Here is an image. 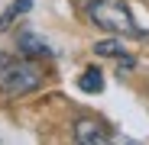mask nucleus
<instances>
[{
	"label": "nucleus",
	"instance_id": "1",
	"mask_svg": "<svg viewBox=\"0 0 149 145\" xmlns=\"http://www.w3.org/2000/svg\"><path fill=\"white\" fill-rule=\"evenodd\" d=\"M88 16L110 36H139L127 0H88Z\"/></svg>",
	"mask_w": 149,
	"mask_h": 145
},
{
	"label": "nucleus",
	"instance_id": "2",
	"mask_svg": "<svg viewBox=\"0 0 149 145\" xmlns=\"http://www.w3.org/2000/svg\"><path fill=\"white\" fill-rule=\"evenodd\" d=\"M42 84V71L33 61H19L10 55H0V90L7 97H23Z\"/></svg>",
	"mask_w": 149,
	"mask_h": 145
},
{
	"label": "nucleus",
	"instance_id": "3",
	"mask_svg": "<svg viewBox=\"0 0 149 145\" xmlns=\"http://www.w3.org/2000/svg\"><path fill=\"white\" fill-rule=\"evenodd\" d=\"M74 139L81 145H104V142H110V132L97 119H78L74 123Z\"/></svg>",
	"mask_w": 149,
	"mask_h": 145
},
{
	"label": "nucleus",
	"instance_id": "4",
	"mask_svg": "<svg viewBox=\"0 0 149 145\" xmlns=\"http://www.w3.org/2000/svg\"><path fill=\"white\" fill-rule=\"evenodd\" d=\"M19 52L23 55H39V58H49V55H55V48L49 45L42 36H36V32H19Z\"/></svg>",
	"mask_w": 149,
	"mask_h": 145
},
{
	"label": "nucleus",
	"instance_id": "5",
	"mask_svg": "<svg viewBox=\"0 0 149 145\" xmlns=\"http://www.w3.org/2000/svg\"><path fill=\"white\" fill-rule=\"evenodd\" d=\"M29 10H33V0H13V3L0 13V32H7L13 26V19H19L23 13H29Z\"/></svg>",
	"mask_w": 149,
	"mask_h": 145
},
{
	"label": "nucleus",
	"instance_id": "6",
	"mask_svg": "<svg viewBox=\"0 0 149 145\" xmlns=\"http://www.w3.org/2000/svg\"><path fill=\"white\" fill-rule=\"evenodd\" d=\"M78 87H81L84 93H101V90H104V74H101L97 68H88L84 74L78 78Z\"/></svg>",
	"mask_w": 149,
	"mask_h": 145
},
{
	"label": "nucleus",
	"instance_id": "7",
	"mask_svg": "<svg viewBox=\"0 0 149 145\" xmlns=\"http://www.w3.org/2000/svg\"><path fill=\"white\" fill-rule=\"evenodd\" d=\"M94 55H107V58H123V55H130L127 52V48H123V42L120 39H101V42H97L94 45Z\"/></svg>",
	"mask_w": 149,
	"mask_h": 145
}]
</instances>
